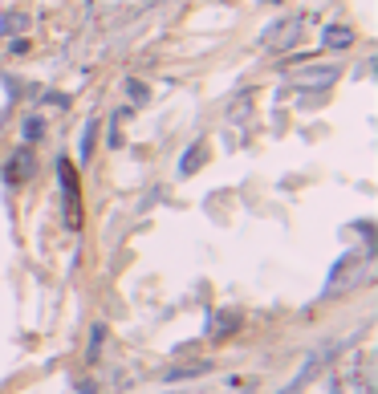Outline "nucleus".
<instances>
[{"instance_id": "nucleus-1", "label": "nucleus", "mask_w": 378, "mask_h": 394, "mask_svg": "<svg viewBox=\"0 0 378 394\" xmlns=\"http://www.w3.org/2000/svg\"><path fill=\"white\" fill-rule=\"evenodd\" d=\"M57 183H61V215H66V228L78 232L82 228V179H78V167L69 159H57Z\"/></svg>"}, {"instance_id": "nucleus-2", "label": "nucleus", "mask_w": 378, "mask_h": 394, "mask_svg": "<svg viewBox=\"0 0 378 394\" xmlns=\"http://www.w3.org/2000/svg\"><path fill=\"white\" fill-rule=\"evenodd\" d=\"M33 175H37V155H33V147L25 143V147H17L4 159V183H8V187H20V183H29Z\"/></svg>"}, {"instance_id": "nucleus-3", "label": "nucleus", "mask_w": 378, "mask_h": 394, "mask_svg": "<svg viewBox=\"0 0 378 394\" xmlns=\"http://www.w3.org/2000/svg\"><path fill=\"white\" fill-rule=\"evenodd\" d=\"M366 264V256L362 252H345V256H338V264L329 268V280H326V297H333L342 285H350V280L358 277V268Z\"/></svg>"}, {"instance_id": "nucleus-4", "label": "nucleus", "mask_w": 378, "mask_h": 394, "mask_svg": "<svg viewBox=\"0 0 378 394\" xmlns=\"http://www.w3.org/2000/svg\"><path fill=\"white\" fill-rule=\"evenodd\" d=\"M240 326H244V313L240 309H215L212 317H208V329H203V333H208L212 342H224V338H232Z\"/></svg>"}, {"instance_id": "nucleus-5", "label": "nucleus", "mask_w": 378, "mask_h": 394, "mask_svg": "<svg viewBox=\"0 0 378 394\" xmlns=\"http://www.w3.org/2000/svg\"><path fill=\"white\" fill-rule=\"evenodd\" d=\"M338 78H342V69L338 66H313L309 73H293V85H301V90H317V94H321V90H329Z\"/></svg>"}, {"instance_id": "nucleus-6", "label": "nucleus", "mask_w": 378, "mask_h": 394, "mask_svg": "<svg viewBox=\"0 0 378 394\" xmlns=\"http://www.w3.org/2000/svg\"><path fill=\"white\" fill-rule=\"evenodd\" d=\"M203 163H208V138H196V143L179 155V175L183 179H191Z\"/></svg>"}, {"instance_id": "nucleus-7", "label": "nucleus", "mask_w": 378, "mask_h": 394, "mask_svg": "<svg viewBox=\"0 0 378 394\" xmlns=\"http://www.w3.org/2000/svg\"><path fill=\"white\" fill-rule=\"evenodd\" d=\"M321 45H326V49H350V45H354V29H350V25H326Z\"/></svg>"}, {"instance_id": "nucleus-8", "label": "nucleus", "mask_w": 378, "mask_h": 394, "mask_svg": "<svg viewBox=\"0 0 378 394\" xmlns=\"http://www.w3.org/2000/svg\"><path fill=\"white\" fill-rule=\"evenodd\" d=\"M122 94H126L131 106H147V102H150V85L143 82V78H122Z\"/></svg>"}, {"instance_id": "nucleus-9", "label": "nucleus", "mask_w": 378, "mask_h": 394, "mask_svg": "<svg viewBox=\"0 0 378 394\" xmlns=\"http://www.w3.org/2000/svg\"><path fill=\"white\" fill-rule=\"evenodd\" d=\"M94 143H98V118H90L82 126V138H78V155H82V163L94 159Z\"/></svg>"}, {"instance_id": "nucleus-10", "label": "nucleus", "mask_w": 378, "mask_h": 394, "mask_svg": "<svg viewBox=\"0 0 378 394\" xmlns=\"http://www.w3.org/2000/svg\"><path fill=\"white\" fill-rule=\"evenodd\" d=\"M212 370V362H191V366H171L167 370V382H187V378H199V374H208Z\"/></svg>"}, {"instance_id": "nucleus-11", "label": "nucleus", "mask_w": 378, "mask_h": 394, "mask_svg": "<svg viewBox=\"0 0 378 394\" xmlns=\"http://www.w3.org/2000/svg\"><path fill=\"white\" fill-rule=\"evenodd\" d=\"M29 33V17L25 13H4L0 17V37H25Z\"/></svg>"}, {"instance_id": "nucleus-12", "label": "nucleus", "mask_w": 378, "mask_h": 394, "mask_svg": "<svg viewBox=\"0 0 378 394\" xmlns=\"http://www.w3.org/2000/svg\"><path fill=\"white\" fill-rule=\"evenodd\" d=\"M20 134H25V143L33 147L37 138L45 134V118H41V114H29V118H25V122H20Z\"/></svg>"}, {"instance_id": "nucleus-13", "label": "nucleus", "mask_w": 378, "mask_h": 394, "mask_svg": "<svg viewBox=\"0 0 378 394\" xmlns=\"http://www.w3.org/2000/svg\"><path fill=\"white\" fill-rule=\"evenodd\" d=\"M102 342H106V326L98 321V326L90 329V350H85V362H90V366L102 358Z\"/></svg>"}, {"instance_id": "nucleus-14", "label": "nucleus", "mask_w": 378, "mask_h": 394, "mask_svg": "<svg viewBox=\"0 0 378 394\" xmlns=\"http://www.w3.org/2000/svg\"><path fill=\"white\" fill-rule=\"evenodd\" d=\"M45 102H53L57 110H66V106H69V94H61V90H57V94H45Z\"/></svg>"}, {"instance_id": "nucleus-15", "label": "nucleus", "mask_w": 378, "mask_h": 394, "mask_svg": "<svg viewBox=\"0 0 378 394\" xmlns=\"http://www.w3.org/2000/svg\"><path fill=\"white\" fill-rule=\"evenodd\" d=\"M8 49H13V53H25V49H29V41H25V37H13V41H8Z\"/></svg>"}, {"instance_id": "nucleus-16", "label": "nucleus", "mask_w": 378, "mask_h": 394, "mask_svg": "<svg viewBox=\"0 0 378 394\" xmlns=\"http://www.w3.org/2000/svg\"><path fill=\"white\" fill-rule=\"evenodd\" d=\"M78 394H98V386L94 382H78Z\"/></svg>"}, {"instance_id": "nucleus-17", "label": "nucleus", "mask_w": 378, "mask_h": 394, "mask_svg": "<svg viewBox=\"0 0 378 394\" xmlns=\"http://www.w3.org/2000/svg\"><path fill=\"white\" fill-rule=\"evenodd\" d=\"M4 118H8V110H0V126H4Z\"/></svg>"}, {"instance_id": "nucleus-18", "label": "nucleus", "mask_w": 378, "mask_h": 394, "mask_svg": "<svg viewBox=\"0 0 378 394\" xmlns=\"http://www.w3.org/2000/svg\"><path fill=\"white\" fill-rule=\"evenodd\" d=\"M264 4H285V0H264Z\"/></svg>"}, {"instance_id": "nucleus-19", "label": "nucleus", "mask_w": 378, "mask_h": 394, "mask_svg": "<svg viewBox=\"0 0 378 394\" xmlns=\"http://www.w3.org/2000/svg\"><path fill=\"white\" fill-rule=\"evenodd\" d=\"M171 394H187V390H171Z\"/></svg>"}]
</instances>
